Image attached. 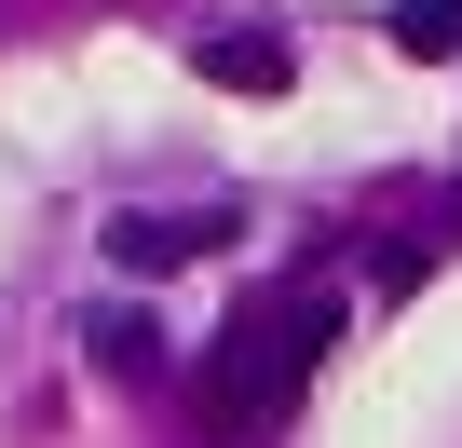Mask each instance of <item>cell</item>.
Returning <instances> with one entry per match:
<instances>
[{
    "label": "cell",
    "instance_id": "obj_1",
    "mask_svg": "<svg viewBox=\"0 0 462 448\" xmlns=\"http://www.w3.org/2000/svg\"><path fill=\"white\" fill-rule=\"evenodd\" d=\"M327 340H340V299H327V286H259L245 313H231V326L204 340L190 421H204V434H231V448H259V434H273V421L313 394Z\"/></svg>",
    "mask_w": 462,
    "mask_h": 448
},
{
    "label": "cell",
    "instance_id": "obj_2",
    "mask_svg": "<svg viewBox=\"0 0 462 448\" xmlns=\"http://www.w3.org/2000/svg\"><path fill=\"white\" fill-rule=\"evenodd\" d=\"M204 82H217V96H286L300 55H286V28H217V41H204Z\"/></svg>",
    "mask_w": 462,
    "mask_h": 448
},
{
    "label": "cell",
    "instance_id": "obj_3",
    "mask_svg": "<svg viewBox=\"0 0 462 448\" xmlns=\"http://www.w3.org/2000/svg\"><path fill=\"white\" fill-rule=\"evenodd\" d=\"M204 245H217V217H123V232H109L123 272H190Z\"/></svg>",
    "mask_w": 462,
    "mask_h": 448
},
{
    "label": "cell",
    "instance_id": "obj_4",
    "mask_svg": "<svg viewBox=\"0 0 462 448\" xmlns=\"http://www.w3.org/2000/svg\"><path fill=\"white\" fill-rule=\"evenodd\" d=\"M381 41H394V55H462V0H394Z\"/></svg>",
    "mask_w": 462,
    "mask_h": 448
}]
</instances>
